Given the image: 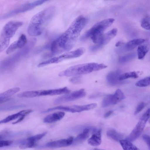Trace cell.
Listing matches in <instances>:
<instances>
[{
	"instance_id": "obj_40",
	"label": "cell",
	"mask_w": 150,
	"mask_h": 150,
	"mask_svg": "<svg viewBox=\"0 0 150 150\" xmlns=\"http://www.w3.org/2000/svg\"><path fill=\"white\" fill-rule=\"evenodd\" d=\"M93 150H103V149H93Z\"/></svg>"
},
{
	"instance_id": "obj_24",
	"label": "cell",
	"mask_w": 150,
	"mask_h": 150,
	"mask_svg": "<svg viewBox=\"0 0 150 150\" xmlns=\"http://www.w3.org/2000/svg\"><path fill=\"white\" fill-rule=\"evenodd\" d=\"M107 135L114 140L119 142L122 139V135L113 129H109L107 132Z\"/></svg>"
},
{
	"instance_id": "obj_19",
	"label": "cell",
	"mask_w": 150,
	"mask_h": 150,
	"mask_svg": "<svg viewBox=\"0 0 150 150\" xmlns=\"http://www.w3.org/2000/svg\"><path fill=\"white\" fill-rule=\"evenodd\" d=\"M146 41L144 39H137L131 40L127 42L125 45L124 50L127 51L133 50L137 47L143 44Z\"/></svg>"
},
{
	"instance_id": "obj_28",
	"label": "cell",
	"mask_w": 150,
	"mask_h": 150,
	"mask_svg": "<svg viewBox=\"0 0 150 150\" xmlns=\"http://www.w3.org/2000/svg\"><path fill=\"white\" fill-rule=\"evenodd\" d=\"M141 25L145 29L150 30V16L148 15L145 16L142 20Z\"/></svg>"
},
{
	"instance_id": "obj_32",
	"label": "cell",
	"mask_w": 150,
	"mask_h": 150,
	"mask_svg": "<svg viewBox=\"0 0 150 150\" xmlns=\"http://www.w3.org/2000/svg\"><path fill=\"white\" fill-rule=\"evenodd\" d=\"M135 55V54L132 53L122 56L119 59V62L120 63L125 62L129 59L134 57Z\"/></svg>"
},
{
	"instance_id": "obj_10",
	"label": "cell",
	"mask_w": 150,
	"mask_h": 150,
	"mask_svg": "<svg viewBox=\"0 0 150 150\" xmlns=\"http://www.w3.org/2000/svg\"><path fill=\"white\" fill-rule=\"evenodd\" d=\"M97 105L96 103H92L81 105H73L71 106H59L49 108L48 111L50 112L55 110H60L72 113L80 112L93 109L96 108Z\"/></svg>"
},
{
	"instance_id": "obj_34",
	"label": "cell",
	"mask_w": 150,
	"mask_h": 150,
	"mask_svg": "<svg viewBox=\"0 0 150 150\" xmlns=\"http://www.w3.org/2000/svg\"><path fill=\"white\" fill-rule=\"evenodd\" d=\"M11 140H1L0 141V147L8 146L13 143Z\"/></svg>"
},
{
	"instance_id": "obj_8",
	"label": "cell",
	"mask_w": 150,
	"mask_h": 150,
	"mask_svg": "<svg viewBox=\"0 0 150 150\" xmlns=\"http://www.w3.org/2000/svg\"><path fill=\"white\" fill-rule=\"evenodd\" d=\"M85 51L83 47H80L75 50L67 52L59 56L54 57L47 60V63L49 65L51 64L57 63L64 60L76 58L82 55Z\"/></svg>"
},
{
	"instance_id": "obj_13",
	"label": "cell",
	"mask_w": 150,
	"mask_h": 150,
	"mask_svg": "<svg viewBox=\"0 0 150 150\" xmlns=\"http://www.w3.org/2000/svg\"><path fill=\"white\" fill-rule=\"evenodd\" d=\"M86 95L84 89H81L57 98L54 100V103L58 104L69 102L84 97Z\"/></svg>"
},
{
	"instance_id": "obj_16",
	"label": "cell",
	"mask_w": 150,
	"mask_h": 150,
	"mask_svg": "<svg viewBox=\"0 0 150 150\" xmlns=\"http://www.w3.org/2000/svg\"><path fill=\"white\" fill-rule=\"evenodd\" d=\"M33 110L32 109H27L20 111L14 114L10 115L0 121V123H7L11 121L15 120L21 116H26L30 113L32 112Z\"/></svg>"
},
{
	"instance_id": "obj_17",
	"label": "cell",
	"mask_w": 150,
	"mask_h": 150,
	"mask_svg": "<svg viewBox=\"0 0 150 150\" xmlns=\"http://www.w3.org/2000/svg\"><path fill=\"white\" fill-rule=\"evenodd\" d=\"M120 72L119 70L112 71L109 72L106 76V80L110 85L114 86L117 85L120 81L119 78L121 75Z\"/></svg>"
},
{
	"instance_id": "obj_35",
	"label": "cell",
	"mask_w": 150,
	"mask_h": 150,
	"mask_svg": "<svg viewBox=\"0 0 150 150\" xmlns=\"http://www.w3.org/2000/svg\"><path fill=\"white\" fill-rule=\"evenodd\" d=\"M142 138L146 142L150 150V137L146 134H144L142 135Z\"/></svg>"
},
{
	"instance_id": "obj_7",
	"label": "cell",
	"mask_w": 150,
	"mask_h": 150,
	"mask_svg": "<svg viewBox=\"0 0 150 150\" xmlns=\"http://www.w3.org/2000/svg\"><path fill=\"white\" fill-rule=\"evenodd\" d=\"M150 117V108L148 109L142 115L135 127L126 139L131 142L137 139L140 136Z\"/></svg>"
},
{
	"instance_id": "obj_30",
	"label": "cell",
	"mask_w": 150,
	"mask_h": 150,
	"mask_svg": "<svg viewBox=\"0 0 150 150\" xmlns=\"http://www.w3.org/2000/svg\"><path fill=\"white\" fill-rule=\"evenodd\" d=\"M47 133V132H45L40 134L31 137L27 139L28 140L35 142L36 141L39 140L44 137Z\"/></svg>"
},
{
	"instance_id": "obj_1",
	"label": "cell",
	"mask_w": 150,
	"mask_h": 150,
	"mask_svg": "<svg viewBox=\"0 0 150 150\" xmlns=\"http://www.w3.org/2000/svg\"><path fill=\"white\" fill-rule=\"evenodd\" d=\"M83 15L76 18L68 28L51 44L50 49L53 55L67 52L72 49L87 22Z\"/></svg>"
},
{
	"instance_id": "obj_39",
	"label": "cell",
	"mask_w": 150,
	"mask_h": 150,
	"mask_svg": "<svg viewBox=\"0 0 150 150\" xmlns=\"http://www.w3.org/2000/svg\"><path fill=\"white\" fill-rule=\"evenodd\" d=\"M123 44V42L121 41H119L115 44V46L118 47L122 45Z\"/></svg>"
},
{
	"instance_id": "obj_20",
	"label": "cell",
	"mask_w": 150,
	"mask_h": 150,
	"mask_svg": "<svg viewBox=\"0 0 150 150\" xmlns=\"http://www.w3.org/2000/svg\"><path fill=\"white\" fill-rule=\"evenodd\" d=\"M20 90L19 87H15L9 89L0 94V103L7 100L8 98Z\"/></svg>"
},
{
	"instance_id": "obj_36",
	"label": "cell",
	"mask_w": 150,
	"mask_h": 150,
	"mask_svg": "<svg viewBox=\"0 0 150 150\" xmlns=\"http://www.w3.org/2000/svg\"><path fill=\"white\" fill-rule=\"evenodd\" d=\"M81 77L79 76H75L70 79V81L73 83H79L81 82Z\"/></svg>"
},
{
	"instance_id": "obj_9",
	"label": "cell",
	"mask_w": 150,
	"mask_h": 150,
	"mask_svg": "<svg viewBox=\"0 0 150 150\" xmlns=\"http://www.w3.org/2000/svg\"><path fill=\"white\" fill-rule=\"evenodd\" d=\"M47 0H38L27 3L20 6L4 15L2 18H8L18 13L27 11L33 9L35 7L42 4Z\"/></svg>"
},
{
	"instance_id": "obj_23",
	"label": "cell",
	"mask_w": 150,
	"mask_h": 150,
	"mask_svg": "<svg viewBox=\"0 0 150 150\" xmlns=\"http://www.w3.org/2000/svg\"><path fill=\"white\" fill-rule=\"evenodd\" d=\"M142 44L139 45L137 48L138 57L139 59H142L144 58L149 49L148 45Z\"/></svg>"
},
{
	"instance_id": "obj_3",
	"label": "cell",
	"mask_w": 150,
	"mask_h": 150,
	"mask_svg": "<svg viewBox=\"0 0 150 150\" xmlns=\"http://www.w3.org/2000/svg\"><path fill=\"white\" fill-rule=\"evenodd\" d=\"M107 67L103 64L91 62L77 64L70 67L60 72L59 76H69L89 73L98 71Z\"/></svg>"
},
{
	"instance_id": "obj_6",
	"label": "cell",
	"mask_w": 150,
	"mask_h": 150,
	"mask_svg": "<svg viewBox=\"0 0 150 150\" xmlns=\"http://www.w3.org/2000/svg\"><path fill=\"white\" fill-rule=\"evenodd\" d=\"M70 91L67 87L57 89L25 91L17 94L20 98H33L41 96H53L66 94L70 93Z\"/></svg>"
},
{
	"instance_id": "obj_4",
	"label": "cell",
	"mask_w": 150,
	"mask_h": 150,
	"mask_svg": "<svg viewBox=\"0 0 150 150\" xmlns=\"http://www.w3.org/2000/svg\"><path fill=\"white\" fill-rule=\"evenodd\" d=\"M115 20L114 18H110L97 23L82 36L81 40L83 41L91 38L94 43H97L105 31L113 23Z\"/></svg>"
},
{
	"instance_id": "obj_12",
	"label": "cell",
	"mask_w": 150,
	"mask_h": 150,
	"mask_svg": "<svg viewBox=\"0 0 150 150\" xmlns=\"http://www.w3.org/2000/svg\"><path fill=\"white\" fill-rule=\"evenodd\" d=\"M124 93L120 89H117L113 94L107 95L103 99L102 106L105 108L111 105L116 104L125 99Z\"/></svg>"
},
{
	"instance_id": "obj_37",
	"label": "cell",
	"mask_w": 150,
	"mask_h": 150,
	"mask_svg": "<svg viewBox=\"0 0 150 150\" xmlns=\"http://www.w3.org/2000/svg\"><path fill=\"white\" fill-rule=\"evenodd\" d=\"M113 112L112 110H110L106 112L104 115L105 118H107L111 115Z\"/></svg>"
},
{
	"instance_id": "obj_29",
	"label": "cell",
	"mask_w": 150,
	"mask_h": 150,
	"mask_svg": "<svg viewBox=\"0 0 150 150\" xmlns=\"http://www.w3.org/2000/svg\"><path fill=\"white\" fill-rule=\"evenodd\" d=\"M135 86L139 87H145L150 85V77H146L141 79L135 83Z\"/></svg>"
},
{
	"instance_id": "obj_21",
	"label": "cell",
	"mask_w": 150,
	"mask_h": 150,
	"mask_svg": "<svg viewBox=\"0 0 150 150\" xmlns=\"http://www.w3.org/2000/svg\"><path fill=\"white\" fill-rule=\"evenodd\" d=\"M119 142L123 150H140L131 142L126 139H122Z\"/></svg>"
},
{
	"instance_id": "obj_33",
	"label": "cell",
	"mask_w": 150,
	"mask_h": 150,
	"mask_svg": "<svg viewBox=\"0 0 150 150\" xmlns=\"http://www.w3.org/2000/svg\"><path fill=\"white\" fill-rule=\"evenodd\" d=\"M146 104L145 103L142 102L140 103L137 106L135 109L134 114L136 115L140 112L145 107Z\"/></svg>"
},
{
	"instance_id": "obj_38",
	"label": "cell",
	"mask_w": 150,
	"mask_h": 150,
	"mask_svg": "<svg viewBox=\"0 0 150 150\" xmlns=\"http://www.w3.org/2000/svg\"><path fill=\"white\" fill-rule=\"evenodd\" d=\"M25 117V116H21L20 117V118L16 121L13 122L12 124H14L21 122L24 119Z\"/></svg>"
},
{
	"instance_id": "obj_31",
	"label": "cell",
	"mask_w": 150,
	"mask_h": 150,
	"mask_svg": "<svg viewBox=\"0 0 150 150\" xmlns=\"http://www.w3.org/2000/svg\"><path fill=\"white\" fill-rule=\"evenodd\" d=\"M18 48L16 41L13 42L8 47L6 51L7 54L11 53Z\"/></svg>"
},
{
	"instance_id": "obj_26",
	"label": "cell",
	"mask_w": 150,
	"mask_h": 150,
	"mask_svg": "<svg viewBox=\"0 0 150 150\" xmlns=\"http://www.w3.org/2000/svg\"><path fill=\"white\" fill-rule=\"evenodd\" d=\"M16 41L18 48L21 49L23 48L27 44L26 36L24 34H21Z\"/></svg>"
},
{
	"instance_id": "obj_11",
	"label": "cell",
	"mask_w": 150,
	"mask_h": 150,
	"mask_svg": "<svg viewBox=\"0 0 150 150\" xmlns=\"http://www.w3.org/2000/svg\"><path fill=\"white\" fill-rule=\"evenodd\" d=\"M117 32V29L115 28L103 34L97 43L90 47L91 51H96L101 48L115 37Z\"/></svg>"
},
{
	"instance_id": "obj_2",
	"label": "cell",
	"mask_w": 150,
	"mask_h": 150,
	"mask_svg": "<svg viewBox=\"0 0 150 150\" xmlns=\"http://www.w3.org/2000/svg\"><path fill=\"white\" fill-rule=\"evenodd\" d=\"M55 8L54 6L48 7L35 15L31 19L28 28L30 35H40L53 17Z\"/></svg>"
},
{
	"instance_id": "obj_15",
	"label": "cell",
	"mask_w": 150,
	"mask_h": 150,
	"mask_svg": "<svg viewBox=\"0 0 150 150\" xmlns=\"http://www.w3.org/2000/svg\"><path fill=\"white\" fill-rule=\"evenodd\" d=\"M94 133L88 140V144L93 146L100 145L101 142V134L100 129H94Z\"/></svg>"
},
{
	"instance_id": "obj_25",
	"label": "cell",
	"mask_w": 150,
	"mask_h": 150,
	"mask_svg": "<svg viewBox=\"0 0 150 150\" xmlns=\"http://www.w3.org/2000/svg\"><path fill=\"white\" fill-rule=\"evenodd\" d=\"M138 77V74L135 71H130L126 72L121 74L119 80L121 81L129 78H137Z\"/></svg>"
},
{
	"instance_id": "obj_27",
	"label": "cell",
	"mask_w": 150,
	"mask_h": 150,
	"mask_svg": "<svg viewBox=\"0 0 150 150\" xmlns=\"http://www.w3.org/2000/svg\"><path fill=\"white\" fill-rule=\"evenodd\" d=\"M36 145L35 142L28 140L27 139L22 142L19 147L21 149H25L34 147Z\"/></svg>"
},
{
	"instance_id": "obj_14",
	"label": "cell",
	"mask_w": 150,
	"mask_h": 150,
	"mask_svg": "<svg viewBox=\"0 0 150 150\" xmlns=\"http://www.w3.org/2000/svg\"><path fill=\"white\" fill-rule=\"evenodd\" d=\"M73 137H71L67 139H61L47 143L42 147L50 148H60L67 146L73 143Z\"/></svg>"
},
{
	"instance_id": "obj_5",
	"label": "cell",
	"mask_w": 150,
	"mask_h": 150,
	"mask_svg": "<svg viewBox=\"0 0 150 150\" xmlns=\"http://www.w3.org/2000/svg\"><path fill=\"white\" fill-rule=\"evenodd\" d=\"M23 23L18 21H10L3 28L0 36V52H1L8 46L11 39Z\"/></svg>"
},
{
	"instance_id": "obj_18",
	"label": "cell",
	"mask_w": 150,
	"mask_h": 150,
	"mask_svg": "<svg viewBox=\"0 0 150 150\" xmlns=\"http://www.w3.org/2000/svg\"><path fill=\"white\" fill-rule=\"evenodd\" d=\"M65 114V113L63 112H58L54 113L45 117L43 119V122L46 123L56 122L62 118Z\"/></svg>"
},
{
	"instance_id": "obj_22",
	"label": "cell",
	"mask_w": 150,
	"mask_h": 150,
	"mask_svg": "<svg viewBox=\"0 0 150 150\" xmlns=\"http://www.w3.org/2000/svg\"><path fill=\"white\" fill-rule=\"evenodd\" d=\"M90 129L88 128L84 129L82 132L79 134L74 139L73 144H76L86 140L88 137Z\"/></svg>"
}]
</instances>
